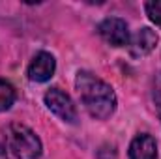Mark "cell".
Returning a JSON list of instances; mask_svg holds the SVG:
<instances>
[{
  "label": "cell",
  "mask_w": 161,
  "mask_h": 159,
  "mask_svg": "<svg viewBox=\"0 0 161 159\" xmlns=\"http://www.w3.org/2000/svg\"><path fill=\"white\" fill-rule=\"evenodd\" d=\"M75 86L80 96V101L84 109L90 112V116L105 120L114 112L116 96H114V90L105 80H101L90 71H79Z\"/></svg>",
  "instance_id": "1"
},
{
  "label": "cell",
  "mask_w": 161,
  "mask_h": 159,
  "mask_svg": "<svg viewBox=\"0 0 161 159\" xmlns=\"http://www.w3.org/2000/svg\"><path fill=\"white\" fill-rule=\"evenodd\" d=\"M156 45H158V34L152 28H148V26L139 28L129 38V43H127L131 56H146L148 52L154 51Z\"/></svg>",
  "instance_id": "6"
},
{
  "label": "cell",
  "mask_w": 161,
  "mask_h": 159,
  "mask_svg": "<svg viewBox=\"0 0 161 159\" xmlns=\"http://www.w3.org/2000/svg\"><path fill=\"white\" fill-rule=\"evenodd\" d=\"M45 105L60 120H64L68 123H75L77 122V107L73 105L71 97L66 92H62L60 88H51L45 94Z\"/></svg>",
  "instance_id": "3"
},
{
  "label": "cell",
  "mask_w": 161,
  "mask_h": 159,
  "mask_svg": "<svg viewBox=\"0 0 161 159\" xmlns=\"http://www.w3.org/2000/svg\"><path fill=\"white\" fill-rule=\"evenodd\" d=\"M97 32L103 40L107 41L109 45L113 47H125L129 43V30H127V25L125 21H122L118 17H109L105 19L99 26H97Z\"/></svg>",
  "instance_id": "4"
},
{
  "label": "cell",
  "mask_w": 161,
  "mask_h": 159,
  "mask_svg": "<svg viewBox=\"0 0 161 159\" xmlns=\"http://www.w3.org/2000/svg\"><path fill=\"white\" fill-rule=\"evenodd\" d=\"M15 101V88L8 80L0 79V112L8 111Z\"/></svg>",
  "instance_id": "8"
},
{
  "label": "cell",
  "mask_w": 161,
  "mask_h": 159,
  "mask_svg": "<svg viewBox=\"0 0 161 159\" xmlns=\"http://www.w3.org/2000/svg\"><path fill=\"white\" fill-rule=\"evenodd\" d=\"M0 159H8V154H6V148L0 144Z\"/></svg>",
  "instance_id": "11"
},
{
  "label": "cell",
  "mask_w": 161,
  "mask_h": 159,
  "mask_svg": "<svg viewBox=\"0 0 161 159\" xmlns=\"http://www.w3.org/2000/svg\"><path fill=\"white\" fill-rule=\"evenodd\" d=\"M146 13L150 17L152 23H156L161 28V0H156V2H146Z\"/></svg>",
  "instance_id": "9"
},
{
  "label": "cell",
  "mask_w": 161,
  "mask_h": 159,
  "mask_svg": "<svg viewBox=\"0 0 161 159\" xmlns=\"http://www.w3.org/2000/svg\"><path fill=\"white\" fill-rule=\"evenodd\" d=\"M129 159H158V144L152 135H137L129 144Z\"/></svg>",
  "instance_id": "7"
},
{
  "label": "cell",
  "mask_w": 161,
  "mask_h": 159,
  "mask_svg": "<svg viewBox=\"0 0 161 159\" xmlns=\"http://www.w3.org/2000/svg\"><path fill=\"white\" fill-rule=\"evenodd\" d=\"M8 150L17 159H38L41 154L40 137L23 123H11L6 129Z\"/></svg>",
  "instance_id": "2"
},
{
  "label": "cell",
  "mask_w": 161,
  "mask_h": 159,
  "mask_svg": "<svg viewBox=\"0 0 161 159\" xmlns=\"http://www.w3.org/2000/svg\"><path fill=\"white\" fill-rule=\"evenodd\" d=\"M154 101H156V109H158V114L161 120V73H158L154 80Z\"/></svg>",
  "instance_id": "10"
},
{
  "label": "cell",
  "mask_w": 161,
  "mask_h": 159,
  "mask_svg": "<svg viewBox=\"0 0 161 159\" xmlns=\"http://www.w3.org/2000/svg\"><path fill=\"white\" fill-rule=\"evenodd\" d=\"M54 69H56L54 56L49 52H38L28 66V77L34 82H45L54 75Z\"/></svg>",
  "instance_id": "5"
}]
</instances>
